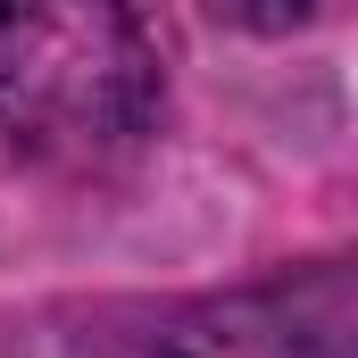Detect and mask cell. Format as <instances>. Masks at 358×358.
I'll use <instances>...</instances> for the list:
<instances>
[{"label": "cell", "instance_id": "1", "mask_svg": "<svg viewBox=\"0 0 358 358\" xmlns=\"http://www.w3.org/2000/svg\"><path fill=\"white\" fill-rule=\"evenodd\" d=\"M159 117V42L134 8H0V125L42 159H117Z\"/></svg>", "mask_w": 358, "mask_h": 358}, {"label": "cell", "instance_id": "2", "mask_svg": "<svg viewBox=\"0 0 358 358\" xmlns=\"http://www.w3.org/2000/svg\"><path fill=\"white\" fill-rule=\"evenodd\" d=\"M342 342H350V275L317 267L308 283L176 308L150 334H125V358H342Z\"/></svg>", "mask_w": 358, "mask_h": 358}]
</instances>
